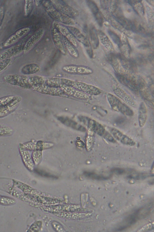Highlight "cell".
Wrapping results in <instances>:
<instances>
[{
    "label": "cell",
    "mask_w": 154,
    "mask_h": 232,
    "mask_svg": "<svg viewBox=\"0 0 154 232\" xmlns=\"http://www.w3.org/2000/svg\"><path fill=\"white\" fill-rule=\"evenodd\" d=\"M84 175L87 177L97 180H105L108 178L107 177H106L103 176L88 172H85L84 173Z\"/></svg>",
    "instance_id": "8d00e7d4"
},
{
    "label": "cell",
    "mask_w": 154,
    "mask_h": 232,
    "mask_svg": "<svg viewBox=\"0 0 154 232\" xmlns=\"http://www.w3.org/2000/svg\"><path fill=\"white\" fill-rule=\"evenodd\" d=\"M68 28L73 34L76 39L83 44L88 56L91 58H92L93 57V53L89 41L78 29L71 26H70Z\"/></svg>",
    "instance_id": "8fae6325"
},
{
    "label": "cell",
    "mask_w": 154,
    "mask_h": 232,
    "mask_svg": "<svg viewBox=\"0 0 154 232\" xmlns=\"http://www.w3.org/2000/svg\"><path fill=\"white\" fill-rule=\"evenodd\" d=\"M36 5L38 6L41 3H42V1H35Z\"/></svg>",
    "instance_id": "f5cc1de1"
},
{
    "label": "cell",
    "mask_w": 154,
    "mask_h": 232,
    "mask_svg": "<svg viewBox=\"0 0 154 232\" xmlns=\"http://www.w3.org/2000/svg\"><path fill=\"white\" fill-rule=\"evenodd\" d=\"M42 4L47 13L54 21L72 26L75 24L72 18L63 14L52 5L50 0L42 1Z\"/></svg>",
    "instance_id": "6da1fadb"
},
{
    "label": "cell",
    "mask_w": 154,
    "mask_h": 232,
    "mask_svg": "<svg viewBox=\"0 0 154 232\" xmlns=\"http://www.w3.org/2000/svg\"><path fill=\"white\" fill-rule=\"evenodd\" d=\"M50 1L57 10L70 18H75L79 15L77 10L63 0H54Z\"/></svg>",
    "instance_id": "52a82bcc"
},
{
    "label": "cell",
    "mask_w": 154,
    "mask_h": 232,
    "mask_svg": "<svg viewBox=\"0 0 154 232\" xmlns=\"http://www.w3.org/2000/svg\"><path fill=\"white\" fill-rule=\"evenodd\" d=\"M57 216L64 218L72 219H79L89 217L91 214L89 212H61L56 213Z\"/></svg>",
    "instance_id": "d6986e66"
},
{
    "label": "cell",
    "mask_w": 154,
    "mask_h": 232,
    "mask_svg": "<svg viewBox=\"0 0 154 232\" xmlns=\"http://www.w3.org/2000/svg\"><path fill=\"white\" fill-rule=\"evenodd\" d=\"M89 35L92 47L96 49L99 45V40L98 33L94 26H91L89 29Z\"/></svg>",
    "instance_id": "f1b7e54d"
},
{
    "label": "cell",
    "mask_w": 154,
    "mask_h": 232,
    "mask_svg": "<svg viewBox=\"0 0 154 232\" xmlns=\"http://www.w3.org/2000/svg\"><path fill=\"white\" fill-rule=\"evenodd\" d=\"M30 30V28L28 27H24L18 30L4 42V47H8L16 43L27 34Z\"/></svg>",
    "instance_id": "5bb4252c"
},
{
    "label": "cell",
    "mask_w": 154,
    "mask_h": 232,
    "mask_svg": "<svg viewBox=\"0 0 154 232\" xmlns=\"http://www.w3.org/2000/svg\"><path fill=\"white\" fill-rule=\"evenodd\" d=\"M128 3L139 14L143 16L144 14V9L142 3L140 1H128Z\"/></svg>",
    "instance_id": "f546056e"
},
{
    "label": "cell",
    "mask_w": 154,
    "mask_h": 232,
    "mask_svg": "<svg viewBox=\"0 0 154 232\" xmlns=\"http://www.w3.org/2000/svg\"><path fill=\"white\" fill-rule=\"evenodd\" d=\"M11 61L10 59L0 61V72L4 69L9 64Z\"/></svg>",
    "instance_id": "7bdbcfd3"
},
{
    "label": "cell",
    "mask_w": 154,
    "mask_h": 232,
    "mask_svg": "<svg viewBox=\"0 0 154 232\" xmlns=\"http://www.w3.org/2000/svg\"><path fill=\"white\" fill-rule=\"evenodd\" d=\"M41 150L36 149L32 154V159L35 163L37 165L40 162L42 157Z\"/></svg>",
    "instance_id": "d590c367"
},
{
    "label": "cell",
    "mask_w": 154,
    "mask_h": 232,
    "mask_svg": "<svg viewBox=\"0 0 154 232\" xmlns=\"http://www.w3.org/2000/svg\"><path fill=\"white\" fill-rule=\"evenodd\" d=\"M33 0L25 1L24 12L25 16H28L32 12L33 7Z\"/></svg>",
    "instance_id": "d6a6232c"
},
{
    "label": "cell",
    "mask_w": 154,
    "mask_h": 232,
    "mask_svg": "<svg viewBox=\"0 0 154 232\" xmlns=\"http://www.w3.org/2000/svg\"><path fill=\"white\" fill-rule=\"evenodd\" d=\"M52 225L53 227L58 232H62L64 231L63 228L58 223L56 222H54L52 223Z\"/></svg>",
    "instance_id": "7dc6e473"
},
{
    "label": "cell",
    "mask_w": 154,
    "mask_h": 232,
    "mask_svg": "<svg viewBox=\"0 0 154 232\" xmlns=\"http://www.w3.org/2000/svg\"><path fill=\"white\" fill-rule=\"evenodd\" d=\"M62 40L65 49L69 54L74 58L78 57L79 53L76 48L63 36Z\"/></svg>",
    "instance_id": "d4e9b609"
},
{
    "label": "cell",
    "mask_w": 154,
    "mask_h": 232,
    "mask_svg": "<svg viewBox=\"0 0 154 232\" xmlns=\"http://www.w3.org/2000/svg\"><path fill=\"white\" fill-rule=\"evenodd\" d=\"M87 3L94 16L100 12L97 5L94 2L91 0H87Z\"/></svg>",
    "instance_id": "836d02e7"
},
{
    "label": "cell",
    "mask_w": 154,
    "mask_h": 232,
    "mask_svg": "<svg viewBox=\"0 0 154 232\" xmlns=\"http://www.w3.org/2000/svg\"><path fill=\"white\" fill-rule=\"evenodd\" d=\"M94 17L98 25L100 26H102L103 23V19L101 13H99L94 16Z\"/></svg>",
    "instance_id": "bcb514c9"
},
{
    "label": "cell",
    "mask_w": 154,
    "mask_h": 232,
    "mask_svg": "<svg viewBox=\"0 0 154 232\" xmlns=\"http://www.w3.org/2000/svg\"><path fill=\"white\" fill-rule=\"evenodd\" d=\"M44 32V31L43 29H40L29 38L23 47L24 53H27L42 38Z\"/></svg>",
    "instance_id": "e0dca14e"
},
{
    "label": "cell",
    "mask_w": 154,
    "mask_h": 232,
    "mask_svg": "<svg viewBox=\"0 0 154 232\" xmlns=\"http://www.w3.org/2000/svg\"><path fill=\"white\" fill-rule=\"evenodd\" d=\"M32 88L34 90L41 94L54 96L68 98L60 88L50 86L45 83L33 86Z\"/></svg>",
    "instance_id": "8992f818"
},
{
    "label": "cell",
    "mask_w": 154,
    "mask_h": 232,
    "mask_svg": "<svg viewBox=\"0 0 154 232\" xmlns=\"http://www.w3.org/2000/svg\"><path fill=\"white\" fill-rule=\"evenodd\" d=\"M12 131L9 128L5 126L0 125V135L10 134Z\"/></svg>",
    "instance_id": "b9f144b4"
},
{
    "label": "cell",
    "mask_w": 154,
    "mask_h": 232,
    "mask_svg": "<svg viewBox=\"0 0 154 232\" xmlns=\"http://www.w3.org/2000/svg\"><path fill=\"white\" fill-rule=\"evenodd\" d=\"M111 171L112 172L118 174H122L125 172V170L123 169L119 168L113 169H112Z\"/></svg>",
    "instance_id": "f907efd6"
},
{
    "label": "cell",
    "mask_w": 154,
    "mask_h": 232,
    "mask_svg": "<svg viewBox=\"0 0 154 232\" xmlns=\"http://www.w3.org/2000/svg\"><path fill=\"white\" fill-rule=\"evenodd\" d=\"M45 81L44 78L38 76H32L28 78L29 83L31 87L33 86L45 83Z\"/></svg>",
    "instance_id": "1f68e13d"
},
{
    "label": "cell",
    "mask_w": 154,
    "mask_h": 232,
    "mask_svg": "<svg viewBox=\"0 0 154 232\" xmlns=\"http://www.w3.org/2000/svg\"><path fill=\"white\" fill-rule=\"evenodd\" d=\"M60 88L69 97L82 100H87L89 98L88 95L71 86L64 84Z\"/></svg>",
    "instance_id": "9a60e30c"
},
{
    "label": "cell",
    "mask_w": 154,
    "mask_h": 232,
    "mask_svg": "<svg viewBox=\"0 0 154 232\" xmlns=\"http://www.w3.org/2000/svg\"><path fill=\"white\" fill-rule=\"evenodd\" d=\"M20 150L23 160L25 165L29 170H33L34 167V162L29 153L26 150L22 147L20 148Z\"/></svg>",
    "instance_id": "7402d4cb"
},
{
    "label": "cell",
    "mask_w": 154,
    "mask_h": 232,
    "mask_svg": "<svg viewBox=\"0 0 154 232\" xmlns=\"http://www.w3.org/2000/svg\"><path fill=\"white\" fill-rule=\"evenodd\" d=\"M107 98L113 110L120 112L128 116H131L133 115L134 113L133 110L113 95L109 93L107 95Z\"/></svg>",
    "instance_id": "3957f363"
},
{
    "label": "cell",
    "mask_w": 154,
    "mask_h": 232,
    "mask_svg": "<svg viewBox=\"0 0 154 232\" xmlns=\"http://www.w3.org/2000/svg\"><path fill=\"white\" fill-rule=\"evenodd\" d=\"M61 80L63 84L72 87L88 95H97L102 92L101 90L98 88L83 82L64 78H61Z\"/></svg>",
    "instance_id": "7a4b0ae2"
},
{
    "label": "cell",
    "mask_w": 154,
    "mask_h": 232,
    "mask_svg": "<svg viewBox=\"0 0 154 232\" xmlns=\"http://www.w3.org/2000/svg\"><path fill=\"white\" fill-rule=\"evenodd\" d=\"M41 226V223L40 222H37L32 226L31 229L32 230H34V231H36L35 230H36V231H37L38 230L40 229Z\"/></svg>",
    "instance_id": "681fc988"
},
{
    "label": "cell",
    "mask_w": 154,
    "mask_h": 232,
    "mask_svg": "<svg viewBox=\"0 0 154 232\" xmlns=\"http://www.w3.org/2000/svg\"><path fill=\"white\" fill-rule=\"evenodd\" d=\"M58 119L62 123L73 129L82 132L86 131L85 127L68 118L60 117Z\"/></svg>",
    "instance_id": "cb8c5ba5"
},
{
    "label": "cell",
    "mask_w": 154,
    "mask_h": 232,
    "mask_svg": "<svg viewBox=\"0 0 154 232\" xmlns=\"http://www.w3.org/2000/svg\"><path fill=\"white\" fill-rule=\"evenodd\" d=\"M35 172L38 175L43 176L47 177L55 178V177L54 176L41 170L36 169L35 170Z\"/></svg>",
    "instance_id": "f6af8a7d"
},
{
    "label": "cell",
    "mask_w": 154,
    "mask_h": 232,
    "mask_svg": "<svg viewBox=\"0 0 154 232\" xmlns=\"http://www.w3.org/2000/svg\"><path fill=\"white\" fill-rule=\"evenodd\" d=\"M147 117V110L145 103L142 102L139 106L138 110V121L140 127L145 125Z\"/></svg>",
    "instance_id": "603a6c76"
},
{
    "label": "cell",
    "mask_w": 154,
    "mask_h": 232,
    "mask_svg": "<svg viewBox=\"0 0 154 232\" xmlns=\"http://www.w3.org/2000/svg\"><path fill=\"white\" fill-rule=\"evenodd\" d=\"M62 69L66 72L73 75H88L93 72V69L88 66L73 64L64 66Z\"/></svg>",
    "instance_id": "9c48e42d"
},
{
    "label": "cell",
    "mask_w": 154,
    "mask_h": 232,
    "mask_svg": "<svg viewBox=\"0 0 154 232\" xmlns=\"http://www.w3.org/2000/svg\"><path fill=\"white\" fill-rule=\"evenodd\" d=\"M59 30L62 35L64 37L75 47L79 46V44L75 37L68 28L59 24Z\"/></svg>",
    "instance_id": "ffe728a7"
},
{
    "label": "cell",
    "mask_w": 154,
    "mask_h": 232,
    "mask_svg": "<svg viewBox=\"0 0 154 232\" xmlns=\"http://www.w3.org/2000/svg\"><path fill=\"white\" fill-rule=\"evenodd\" d=\"M58 23L54 21L51 27L52 38L54 45L58 50L63 55L66 54L67 51L62 40V35L59 29Z\"/></svg>",
    "instance_id": "5b68a950"
},
{
    "label": "cell",
    "mask_w": 154,
    "mask_h": 232,
    "mask_svg": "<svg viewBox=\"0 0 154 232\" xmlns=\"http://www.w3.org/2000/svg\"><path fill=\"white\" fill-rule=\"evenodd\" d=\"M106 131L104 127L101 124L97 122L94 129V132H96L99 135L103 137Z\"/></svg>",
    "instance_id": "ab89813d"
},
{
    "label": "cell",
    "mask_w": 154,
    "mask_h": 232,
    "mask_svg": "<svg viewBox=\"0 0 154 232\" xmlns=\"http://www.w3.org/2000/svg\"><path fill=\"white\" fill-rule=\"evenodd\" d=\"M40 69V66L37 64L32 63L24 66L21 69V72L24 74L29 75L38 72Z\"/></svg>",
    "instance_id": "4316f807"
},
{
    "label": "cell",
    "mask_w": 154,
    "mask_h": 232,
    "mask_svg": "<svg viewBox=\"0 0 154 232\" xmlns=\"http://www.w3.org/2000/svg\"><path fill=\"white\" fill-rule=\"evenodd\" d=\"M139 92L145 101L153 103V98L150 93L145 80L142 77L138 79Z\"/></svg>",
    "instance_id": "2e32d148"
},
{
    "label": "cell",
    "mask_w": 154,
    "mask_h": 232,
    "mask_svg": "<svg viewBox=\"0 0 154 232\" xmlns=\"http://www.w3.org/2000/svg\"><path fill=\"white\" fill-rule=\"evenodd\" d=\"M122 53V55L127 58H128L131 52V48L127 38L123 37L121 40V43L119 46Z\"/></svg>",
    "instance_id": "484cf974"
},
{
    "label": "cell",
    "mask_w": 154,
    "mask_h": 232,
    "mask_svg": "<svg viewBox=\"0 0 154 232\" xmlns=\"http://www.w3.org/2000/svg\"><path fill=\"white\" fill-rule=\"evenodd\" d=\"M97 33L98 37L104 46L110 51L113 50V45L108 37L101 31H98Z\"/></svg>",
    "instance_id": "83f0119b"
},
{
    "label": "cell",
    "mask_w": 154,
    "mask_h": 232,
    "mask_svg": "<svg viewBox=\"0 0 154 232\" xmlns=\"http://www.w3.org/2000/svg\"><path fill=\"white\" fill-rule=\"evenodd\" d=\"M108 32L112 40L119 46L121 42V40L119 36L111 31L109 30Z\"/></svg>",
    "instance_id": "60d3db41"
},
{
    "label": "cell",
    "mask_w": 154,
    "mask_h": 232,
    "mask_svg": "<svg viewBox=\"0 0 154 232\" xmlns=\"http://www.w3.org/2000/svg\"><path fill=\"white\" fill-rule=\"evenodd\" d=\"M113 89L114 93L126 104L133 107L136 106L133 99L123 89L118 87H115Z\"/></svg>",
    "instance_id": "ac0fdd59"
},
{
    "label": "cell",
    "mask_w": 154,
    "mask_h": 232,
    "mask_svg": "<svg viewBox=\"0 0 154 232\" xmlns=\"http://www.w3.org/2000/svg\"><path fill=\"white\" fill-rule=\"evenodd\" d=\"M94 132L93 131H90V133H89L86 139V148L88 150H91L94 143Z\"/></svg>",
    "instance_id": "e575fe53"
},
{
    "label": "cell",
    "mask_w": 154,
    "mask_h": 232,
    "mask_svg": "<svg viewBox=\"0 0 154 232\" xmlns=\"http://www.w3.org/2000/svg\"><path fill=\"white\" fill-rule=\"evenodd\" d=\"M15 202L14 199L5 196L0 195V204L5 205H12Z\"/></svg>",
    "instance_id": "74e56055"
},
{
    "label": "cell",
    "mask_w": 154,
    "mask_h": 232,
    "mask_svg": "<svg viewBox=\"0 0 154 232\" xmlns=\"http://www.w3.org/2000/svg\"><path fill=\"white\" fill-rule=\"evenodd\" d=\"M46 211L53 213H57L60 212H74L84 211L79 205H59L44 208Z\"/></svg>",
    "instance_id": "30bf717a"
},
{
    "label": "cell",
    "mask_w": 154,
    "mask_h": 232,
    "mask_svg": "<svg viewBox=\"0 0 154 232\" xmlns=\"http://www.w3.org/2000/svg\"><path fill=\"white\" fill-rule=\"evenodd\" d=\"M23 48L20 44L13 46L0 54V61L10 59L13 56L20 52Z\"/></svg>",
    "instance_id": "44dd1931"
},
{
    "label": "cell",
    "mask_w": 154,
    "mask_h": 232,
    "mask_svg": "<svg viewBox=\"0 0 154 232\" xmlns=\"http://www.w3.org/2000/svg\"><path fill=\"white\" fill-rule=\"evenodd\" d=\"M115 76L122 84L135 93L139 92L138 79L132 73L116 72Z\"/></svg>",
    "instance_id": "277c9868"
},
{
    "label": "cell",
    "mask_w": 154,
    "mask_h": 232,
    "mask_svg": "<svg viewBox=\"0 0 154 232\" xmlns=\"http://www.w3.org/2000/svg\"><path fill=\"white\" fill-rule=\"evenodd\" d=\"M22 100L20 96H14L9 103L0 108V118L5 117L14 111Z\"/></svg>",
    "instance_id": "7c38bea8"
},
{
    "label": "cell",
    "mask_w": 154,
    "mask_h": 232,
    "mask_svg": "<svg viewBox=\"0 0 154 232\" xmlns=\"http://www.w3.org/2000/svg\"><path fill=\"white\" fill-rule=\"evenodd\" d=\"M4 81L11 85L26 89H31L28 82V78L20 75H10L4 76Z\"/></svg>",
    "instance_id": "ba28073f"
},
{
    "label": "cell",
    "mask_w": 154,
    "mask_h": 232,
    "mask_svg": "<svg viewBox=\"0 0 154 232\" xmlns=\"http://www.w3.org/2000/svg\"><path fill=\"white\" fill-rule=\"evenodd\" d=\"M103 137L106 140L109 141L110 142L112 143H115L116 142V141L115 140V138L113 137L112 136L111 134L110 133H109L106 130Z\"/></svg>",
    "instance_id": "ee69618b"
},
{
    "label": "cell",
    "mask_w": 154,
    "mask_h": 232,
    "mask_svg": "<svg viewBox=\"0 0 154 232\" xmlns=\"http://www.w3.org/2000/svg\"><path fill=\"white\" fill-rule=\"evenodd\" d=\"M5 11L4 7L2 6L0 8V26L2 24L5 15Z\"/></svg>",
    "instance_id": "c3c4849f"
},
{
    "label": "cell",
    "mask_w": 154,
    "mask_h": 232,
    "mask_svg": "<svg viewBox=\"0 0 154 232\" xmlns=\"http://www.w3.org/2000/svg\"><path fill=\"white\" fill-rule=\"evenodd\" d=\"M15 96L8 95L0 98V108L10 102Z\"/></svg>",
    "instance_id": "f35d334b"
},
{
    "label": "cell",
    "mask_w": 154,
    "mask_h": 232,
    "mask_svg": "<svg viewBox=\"0 0 154 232\" xmlns=\"http://www.w3.org/2000/svg\"><path fill=\"white\" fill-rule=\"evenodd\" d=\"M152 224H150L146 225L144 226V227H143L141 229H140V230H140V231H143V230H144V231H145V230H148L149 229H150L151 228H152V227H153V226H152Z\"/></svg>",
    "instance_id": "816d5d0a"
},
{
    "label": "cell",
    "mask_w": 154,
    "mask_h": 232,
    "mask_svg": "<svg viewBox=\"0 0 154 232\" xmlns=\"http://www.w3.org/2000/svg\"><path fill=\"white\" fill-rule=\"evenodd\" d=\"M45 84L53 87L61 88L64 85L62 81L61 78H52L45 80Z\"/></svg>",
    "instance_id": "4dcf8cb0"
},
{
    "label": "cell",
    "mask_w": 154,
    "mask_h": 232,
    "mask_svg": "<svg viewBox=\"0 0 154 232\" xmlns=\"http://www.w3.org/2000/svg\"><path fill=\"white\" fill-rule=\"evenodd\" d=\"M109 130L113 137L121 143L130 146H133L135 145V142L132 139L118 129L111 127L109 128Z\"/></svg>",
    "instance_id": "4fadbf2b"
}]
</instances>
